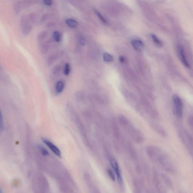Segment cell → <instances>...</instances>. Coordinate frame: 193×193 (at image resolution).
<instances>
[{"instance_id": "cell-1", "label": "cell", "mask_w": 193, "mask_h": 193, "mask_svg": "<svg viewBox=\"0 0 193 193\" xmlns=\"http://www.w3.org/2000/svg\"><path fill=\"white\" fill-rule=\"evenodd\" d=\"M146 152L148 157L154 162H156L163 169L168 171H172L173 166L169 157L160 148L154 146H148Z\"/></svg>"}, {"instance_id": "cell-2", "label": "cell", "mask_w": 193, "mask_h": 193, "mask_svg": "<svg viewBox=\"0 0 193 193\" xmlns=\"http://www.w3.org/2000/svg\"><path fill=\"white\" fill-rule=\"evenodd\" d=\"M173 112L174 115L178 117H181L183 114V103L180 97L176 95L172 97Z\"/></svg>"}, {"instance_id": "cell-3", "label": "cell", "mask_w": 193, "mask_h": 193, "mask_svg": "<svg viewBox=\"0 0 193 193\" xmlns=\"http://www.w3.org/2000/svg\"><path fill=\"white\" fill-rule=\"evenodd\" d=\"M126 128L127 129L133 139L136 143L140 144L143 143L144 141V137L143 134L139 130L134 128L130 124H129Z\"/></svg>"}, {"instance_id": "cell-4", "label": "cell", "mask_w": 193, "mask_h": 193, "mask_svg": "<svg viewBox=\"0 0 193 193\" xmlns=\"http://www.w3.org/2000/svg\"><path fill=\"white\" fill-rule=\"evenodd\" d=\"M109 160L111 166L117 175V180L118 181L119 183L121 185H122L123 183V179L122 177L121 172L119 167L118 163L116 159L112 156L109 157Z\"/></svg>"}, {"instance_id": "cell-5", "label": "cell", "mask_w": 193, "mask_h": 193, "mask_svg": "<svg viewBox=\"0 0 193 193\" xmlns=\"http://www.w3.org/2000/svg\"><path fill=\"white\" fill-rule=\"evenodd\" d=\"M177 48L178 54L181 61L186 67L189 68L190 66L186 57L184 48L181 45L179 44L177 46Z\"/></svg>"}, {"instance_id": "cell-6", "label": "cell", "mask_w": 193, "mask_h": 193, "mask_svg": "<svg viewBox=\"0 0 193 193\" xmlns=\"http://www.w3.org/2000/svg\"><path fill=\"white\" fill-rule=\"evenodd\" d=\"M42 142L49 147V148L52 150V151L54 154L59 157H61V150H59V149L55 145L52 143L50 140H48L47 139H46V138H42Z\"/></svg>"}, {"instance_id": "cell-7", "label": "cell", "mask_w": 193, "mask_h": 193, "mask_svg": "<svg viewBox=\"0 0 193 193\" xmlns=\"http://www.w3.org/2000/svg\"><path fill=\"white\" fill-rule=\"evenodd\" d=\"M132 45L134 48L139 51L143 50L144 47L143 42L140 40L136 39L132 40Z\"/></svg>"}, {"instance_id": "cell-8", "label": "cell", "mask_w": 193, "mask_h": 193, "mask_svg": "<svg viewBox=\"0 0 193 193\" xmlns=\"http://www.w3.org/2000/svg\"><path fill=\"white\" fill-rule=\"evenodd\" d=\"M133 185L135 192H142L143 186H142V184L140 182V181L137 180V179H135L134 180Z\"/></svg>"}, {"instance_id": "cell-9", "label": "cell", "mask_w": 193, "mask_h": 193, "mask_svg": "<svg viewBox=\"0 0 193 193\" xmlns=\"http://www.w3.org/2000/svg\"><path fill=\"white\" fill-rule=\"evenodd\" d=\"M112 127H113V134L117 140H119L120 137V132L117 123L116 124V122H113Z\"/></svg>"}, {"instance_id": "cell-10", "label": "cell", "mask_w": 193, "mask_h": 193, "mask_svg": "<svg viewBox=\"0 0 193 193\" xmlns=\"http://www.w3.org/2000/svg\"><path fill=\"white\" fill-rule=\"evenodd\" d=\"M119 123L122 127L126 128L129 124V120L125 116H120L118 118Z\"/></svg>"}, {"instance_id": "cell-11", "label": "cell", "mask_w": 193, "mask_h": 193, "mask_svg": "<svg viewBox=\"0 0 193 193\" xmlns=\"http://www.w3.org/2000/svg\"><path fill=\"white\" fill-rule=\"evenodd\" d=\"M65 83L62 81H59L56 85V91L57 93H61L64 91Z\"/></svg>"}, {"instance_id": "cell-12", "label": "cell", "mask_w": 193, "mask_h": 193, "mask_svg": "<svg viewBox=\"0 0 193 193\" xmlns=\"http://www.w3.org/2000/svg\"><path fill=\"white\" fill-rule=\"evenodd\" d=\"M66 23L71 28H76L77 26V22L72 19H67L65 20Z\"/></svg>"}, {"instance_id": "cell-13", "label": "cell", "mask_w": 193, "mask_h": 193, "mask_svg": "<svg viewBox=\"0 0 193 193\" xmlns=\"http://www.w3.org/2000/svg\"><path fill=\"white\" fill-rule=\"evenodd\" d=\"M152 127L160 135H162V136H165L166 133L165 131H164V129L161 128L160 126L157 124H152Z\"/></svg>"}, {"instance_id": "cell-14", "label": "cell", "mask_w": 193, "mask_h": 193, "mask_svg": "<svg viewBox=\"0 0 193 193\" xmlns=\"http://www.w3.org/2000/svg\"><path fill=\"white\" fill-rule=\"evenodd\" d=\"M53 38L54 41L59 42L61 40V33L58 31H55L53 33Z\"/></svg>"}, {"instance_id": "cell-15", "label": "cell", "mask_w": 193, "mask_h": 193, "mask_svg": "<svg viewBox=\"0 0 193 193\" xmlns=\"http://www.w3.org/2000/svg\"><path fill=\"white\" fill-rule=\"evenodd\" d=\"M151 36L153 41L156 45L157 46H159V47H161L163 46L162 42L160 40L158 39L156 35H154V34H152Z\"/></svg>"}, {"instance_id": "cell-16", "label": "cell", "mask_w": 193, "mask_h": 193, "mask_svg": "<svg viewBox=\"0 0 193 193\" xmlns=\"http://www.w3.org/2000/svg\"><path fill=\"white\" fill-rule=\"evenodd\" d=\"M94 13L99 18L100 20L101 21H102L103 24L106 25L108 24V21H107L106 19H105V18L102 16V15L101 14V13H100L98 10H97L96 9H94Z\"/></svg>"}, {"instance_id": "cell-17", "label": "cell", "mask_w": 193, "mask_h": 193, "mask_svg": "<svg viewBox=\"0 0 193 193\" xmlns=\"http://www.w3.org/2000/svg\"><path fill=\"white\" fill-rule=\"evenodd\" d=\"M161 176L163 178L164 181L165 182L167 186L169 187H171L172 186V184L171 181V180L169 178L168 176H166L164 174H161Z\"/></svg>"}, {"instance_id": "cell-18", "label": "cell", "mask_w": 193, "mask_h": 193, "mask_svg": "<svg viewBox=\"0 0 193 193\" xmlns=\"http://www.w3.org/2000/svg\"><path fill=\"white\" fill-rule=\"evenodd\" d=\"M57 55H52L50 57H48L47 62L48 65H51L54 63L56 60L57 59Z\"/></svg>"}, {"instance_id": "cell-19", "label": "cell", "mask_w": 193, "mask_h": 193, "mask_svg": "<svg viewBox=\"0 0 193 193\" xmlns=\"http://www.w3.org/2000/svg\"><path fill=\"white\" fill-rule=\"evenodd\" d=\"M103 58L105 61L108 62H111L113 60V57L108 53H105L103 54Z\"/></svg>"}, {"instance_id": "cell-20", "label": "cell", "mask_w": 193, "mask_h": 193, "mask_svg": "<svg viewBox=\"0 0 193 193\" xmlns=\"http://www.w3.org/2000/svg\"><path fill=\"white\" fill-rule=\"evenodd\" d=\"M71 71V67L69 64L67 63L65 64L64 68V73L65 76H67L69 74Z\"/></svg>"}, {"instance_id": "cell-21", "label": "cell", "mask_w": 193, "mask_h": 193, "mask_svg": "<svg viewBox=\"0 0 193 193\" xmlns=\"http://www.w3.org/2000/svg\"><path fill=\"white\" fill-rule=\"evenodd\" d=\"M107 171L108 174V175L109 177L110 178L111 180L113 181H115L116 177H115L114 174L113 173V171L111 169H107Z\"/></svg>"}, {"instance_id": "cell-22", "label": "cell", "mask_w": 193, "mask_h": 193, "mask_svg": "<svg viewBox=\"0 0 193 193\" xmlns=\"http://www.w3.org/2000/svg\"><path fill=\"white\" fill-rule=\"evenodd\" d=\"M79 43L82 46H85L86 44L85 39L84 37L80 36L79 38Z\"/></svg>"}, {"instance_id": "cell-23", "label": "cell", "mask_w": 193, "mask_h": 193, "mask_svg": "<svg viewBox=\"0 0 193 193\" xmlns=\"http://www.w3.org/2000/svg\"><path fill=\"white\" fill-rule=\"evenodd\" d=\"M61 67L59 66H56L55 67L53 68L52 71V72L53 74L54 75H57V74H58L59 73L60 71H61Z\"/></svg>"}, {"instance_id": "cell-24", "label": "cell", "mask_w": 193, "mask_h": 193, "mask_svg": "<svg viewBox=\"0 0 193 193\" xmlns=\"http://www.w3.org/2000/svg\"><path fill=\"white\" fill-rule=\"evenodd\" d=\"M43 4L48 6H50L52 4V0H43Z\"/></svg>"}, {"instance_id": "cell-25", "label": "cell", "mask_w": 193, "mask_h": 193, "mask_svg": "<svg viewBox=\"0 0 193 193\" xmlns=\"http://www.w3.org/2000/svg\"><path fill=\"white\" fill-rule=\"evenodd\" d=\"M188 122L189 125L193 130V116H191L189 118Z\"/></svg>"}, {"instance_id": "cell-26", "label": "cell", "mask_w": 193, "mask_h": 193, "mask_svg": "<svg viewBox=\"0 0 193 193\" xmlns=\"http://www.w3.org/2000/svg\"><path fill=\"white\" fill-rule=\"evenodd\" d=\"M1 122H0V124H1V125H0V126H1V132H2V131L4 129V121H3V118H2V113H1Z\"/></svg>"}, {"instance_id": "cell-27", "label": "cell", "mask_w": 193, "mask_h": 193, "mask_svg": "<svg viewBox=\"0 0 193 193\" xmlns=\"http://www.w3.org/2000/svg\"><path fill=\"white\" fill-rule=\"evenodd\" d=\"M40 148L42 154L44 155H47L48 154V151L46 150V149L44 148L43 147H40Z\"/></svg>"}, {"instance_id": "cell-28", "label": "cell", "mask_w": 193, "mask_h": 193, "mask_svg": "<svg viewBox=\"0 0 193 193\" xmlns=\"http://www.w3.org/2000/svg\"><path fill=\"white\" fill-rule=\"evenodd\" d=\"M119 60L120 62H124L125 61V58L124 57L121 56L119 57Z\"/></svg>"}]
</instances>
